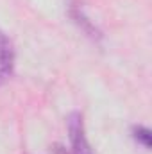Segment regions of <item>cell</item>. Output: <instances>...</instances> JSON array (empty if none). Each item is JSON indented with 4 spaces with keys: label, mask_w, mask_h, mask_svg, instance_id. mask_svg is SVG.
Here are the masks:
<instances>
[{
    "label": "cell",
    "mask_w": 152,
    "mask_h": 154,
    "mask_svg": "<svg viewBox=\"0 0 152 154\" xmlns=\"http://www.w3.org/2000/svg\"><path fill=\"white\" fill-rule=\"evenodd\" d=\"M14 47L9 36L0 29V86L9 81V77L14 72Z\"/></svg>",
    "instance_id": "obj_2"
},
{
    "label": "cell",
    "mask_w": 152,
    "mask_h": 154,
    "mask_svg": "<svg viewBox=\"0 0 152 154\" xmlns=\"http://www.w3.org/2000/svg\"><path fill=\"white\" fill-rule=\"evenodd\" d=\"M68 138L72 143V154H93V149L86 138L82 115L79 111H74L68 116Z\"/></svg>",
    "instance_id": "obj_1"
},
{
    "label": "cell",
    "mask_w": 152,
    "mask_h": 154,
    "mask_svg": "<svg viewBox=\"0 0 152 154\" xmlns=\"http://www.w3.org/2000/svg\"><path fill=\"white\" fill-rule=\"evenodd\" d=\"M54 154H68V152H66V149H63L61 145H56V151H54Z\"/></svg>",
    "instance_id": "obj_5"
},
{
    "label": "cell",
    "mask_w": 152,
    "mask_h": 154,
    "mask_svg": "<svg viewBox=\"0 0 152 154\" xmlns=\"http://www.w3.org/2000/svg\"><path fill=\"white\" fill-rule=\"evenodd\" d=\"M131 134H132V138H134V142L138 143V145H141L143 149H150V143H152V133L149 127H145V125H132V129H131Z\"/></svg>",
    "instance_id": "obj_4"
},
{
    "label": "cell",
    "mask_w": 152,
    "mask_h": 154,
    "mask_svg": "<svg viewBox=\"0 0 152 154\" xmlns=\"http://www.w3.org/2000/svg\"><path fill=\"white\" fill-rule=\"evenodd\" d=\"M68 7H70V16L74 18L77 25L86 32V36H90L91 39H100V31L90 22V18L82 13L81 5L77 4V0H68Z\"/></svg>",
    "instance_id": "obj_3"
}]
</instances>
